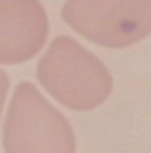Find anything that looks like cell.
Returning <instances> with one entry per match:
<instances>
[{
    "mask_svg": "<svg viewBox=\"0 0 151 153\" xmlns=\"http://www.w3.org/2000/svg\"><path fill=\"white\" fill-rule=\"evenodd\" d=\"M50 22L40 0H0V64L32 60L46 44Z\"/></svg>",
    "mask_w": 151,
    "mask_h": 153,
    "instance_id": "4",
    "label": "cell"
},
{
    "mask_svg": "<svg viewBox=\"0 0 151 153\" xmlns=\"http://www.w3.org/2000/svg\"><path fill=\"white\" fill-rule=\"evenodd\" d=\"M4 153H76L72 125L30 82L16 85L2 127Z\"/></svg>",
    "mask_w": 151,
    "mask_h": 153,
    "instance_id": "2",
    "label": "cell"
},
{
    "mask_svg": "<svg viewBox=\"0 0 151 153\" xmlns=\"http://www.w3.org/2000/svg\"><path fill=\"white\" fill-rule=\"evenodd\" d=\"M36 74L42 88L74 111H90L112 96L113 79L100 58L72 36L52 40Z\"/></svg>",
    "mask_w": 151,
    "mask_h": 153,
    "instance_id": "1",
    "label": "cell"
},
{
    "mask_svg": "<svg viewBox=\"0 0 151 153\" xmlns=\"http://www.w3.org/2000/svg\"><path fill=\"white\" fill-rule=\"evenodd\" d=\"M8 88H10V78L6 76V72L0 70V115H2V108H4L6 96H8Z\"/></svg>",
    "mask_w": 151,
    "mask_h": 153,
    "instance_id": "5",
    "label": "cell"
},
{
    "mask_svg": "<svg viewBox=\"0 0 151 153\" xmlns=\"http://www.w3.org/2000/svg\"><path fill=\"white\" fill-rule=\"evenodd\" d=\"M62 18L86 40L121 50L151 34V0H66Z\"/></svg>",
    "mask_w": 151,
    "mask_h": 153,
    "instance_id": "3",
    "label": "cell"
}]
</instances>
